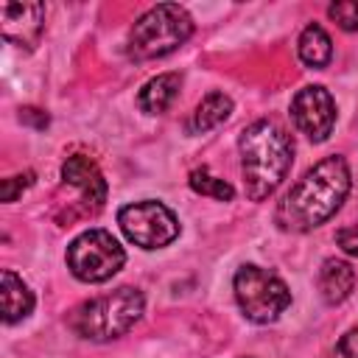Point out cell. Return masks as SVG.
<instances>
[{
  "mask_svg": "<svg viewBox=\"0 0 358 358\" xmlns=\"http://www.w3.org/2000/svg\"><path fill=\"white\" fill-rule=\"evenodd\" d=\"M350 193V168L344 157H327L313 165L277 204V224L288 232H308L324 224Z\"/></svg>",
  "mask_w": 358,
  "mask_h": 358,
  "instance_id": "1",
  "label": "cell"
},
{
  "mask_svg": "<svg viewBox=\"0 0 358 358\" xmlns=\"http://www.w3.org/2000/svg\"><path fill=\"white\" fill-rule=\"evenodd\" d=\"M238 148H241L246 196L252 201L268 199L291 171V159H294L291 137L280 126L268 120H257L241 131Z\"/></svg>",
  "mask_w": 358,
  "mask_h": 358,
  "instance_id": "2",
  "label": "cell"
},
{
  "mask_svg": "<svg viewBox=\"0 0 358 358\" xmlns=\"http://www.w3.org/2000/svg\"><path fill=\"white\" fill-rule=\"evenodd\" d=\"M143 294L131 285H120L109 294H101L70 313V327L81 338L109 341L123 336L143 316Z\"/></svg>",
  "mask_w": 358,
  "mask_h": 358,
  "instance_id": "3",
  "label": "cell"
},
{
  "mask_svg": "<svg viewBox=\"0 0 358 358\" xmlns=\"http://www.w3.org/2000/svg\"><path fill=\"white\" fill-rule=\"evenodd\" d=\"M193 34V20L179 3H159L148 8L129 31V56L137 62L159 59L176 50Z\"/></svg>",
  "mask_w": 358,
  "mask_h": 358,
  "instance_id": "4",
  "label": "cell"
},
{
  "mask_svg": "<svg viewBox=\"0 0 358 358\" xmlns=\"http://www.w3.org/2000/svg\"><path fill=\"white\" fill-rule=\"evenodd\" d=\"M235 299L249 322L268 324L291 305V291L277 274L260 266H241L235 274Z\"/></svg>",
  "mask_w": 358,
  "mask_h": 358,
  "instance_id": "5",
  "label": "cell"
},
{
  "mask_svg": "<svg viewBox=\"0 0 358 358\" xmlns=\"http://www.w3.org/2000/svg\"><path fill=\"white\" fill-rule=\"evenodd\" d=\"M126 263V252L106 229H87L67 246V268L81 282H103Z\"/></svg>",
  "mask_w": 358,
  "mask_h": 358,
  "instance_id": "6",
  "label": "cell"
},
{
  "mask_svg": "<svg viewBox=\"0 0 358 358\" xmlns=\"http://www.w3.org/2000/svg\"><path fill=\"white\" fill-rule=\"evenodd\" d=\"M117 224H120L123 235L140 249L168 246L179 235L176 215L159 201H137V204L120 207Z\"/></svg>",
  "mask_w": 358,
  "mask_h": 358,
  "instance_id": "7",
  "label": "cell"
},
{
  "mask_svg": "<svg viewBox=\"0 0 358 358\" xmlns=\"http://www.w3.org/2000/svg\"><path fill=\"white\" fill-rule=\"evenodd\" d=\"M291 117L313 143H324L336 126V103L324 87H302L291 101Z\"/></svg>",
  "mask_w": 358,
  "mask_h": 358,
  "instance_id": "8",
  "label": "cell"
},
{
  "mask_svg": "<svg viewBox=\"0 0 358 358\" xmlns=\"http://www.w3.org/2000/svg\"><path fill=\"white\" fill-rule=\"evenodd\" d=\"M62 179H64L67 187L78 190L84 213H95V210L103 207V201H106V179H103V173L98 171V165L90 157H84V154L67 157V162L62 165Z\"/></svg>",
  "mask_w": 358,
  "mask_h": 358,
  "instance_id": "9",
  "label": "cell"
},
{
  "mask_svg": "<svg viewBox=\"0 0 358 358\" xmlns=\"http://www.w3.org/2000/svg\"><path fill=\"white\" fill-rule=\"evenodd\" d=\"M3 36L22 48H34L45 28V6L42 3H3L0 6Z\"/></svg>",
  "mask_w": 358,
  "mask_h": 358,
  "instance_id": "10",
  "label": "cell"
},
{
  "mask_svg": "<svg viewBox=\"0 0 358 358\" xmlns=\"http://www.w3.org/2000/svg\"><path fill=\"white\" fill-rule=\"evenodd\" d=\"M355 288V271L350 263L327 257L319 268V294L327 305H338L344 302Z\"/></svg>",
  "mask_w": 358,
  "mask_h": 358,
  "instance_id": "11",
  "label": "cell"
},
{
  "mask_svg": "<svg viewBox=\"0 0 358 358\" xmlns=\"http://www.w3.org/2000/svg\"><path fill=\"white\" fill-rule=\"evenodd\" d=\"M0 302H3V322L6 324H14V322L25 319L34 310V294H31V288L11 268H6L0 274Z\"/></svg>",
  "mask_w": 358,
  "mask_h": 358,
  "instance_id": "12",
  "label": "cell"
},
{
  "mask_svg": "<svg viewBox=\"0 0 358 358\" xmlns=\"http://www.w3.org/2000/svg\"><path fill=\"white\" fill-rule=\"evenodd\" d=\"M179 84H182L179 73H162V76L145 81L143 90H140V95H137V106H140L143 112H148V115L165 112V109L176 101Z\"/></svg>",
  "mask_w": 358,
  "mask_h": 358,
  "instance_id": "13",
  "label": "cell"
},
{
  "mask_svg": "<svg viewBox=\"0 0 358 358\" xmlns=\"http://www.w3.org/2000/svg\"><path fill=\"white\" fill-rule=\"evenodd\" d=\"M229 112H232L229 95H224V92H210V95L196 106V112H193V117H190V131L204 134V131L215 129L218 123H224V120L229 117Z\"/></svg>",
  "mask_w": 358,
  "mask_h": 358,
  "instance_id": "14",
  "label": "cell"
},
{
  "mask_svg": "<svg viewBox=\"0 0 358 358\" xmlns=\"http://www.w3.org/2000/svg\"><path fill=\"white\" fill-rule=\"evenodd\" d=\"M333 56V45L330 36L324 34L322 25H308L299 36V59L310 67H324Z\"/></svg>",
  "mask_w": 358,
  "mask_h": 358,
  "instance_id": "15",
  "label": "cell"
},
{
  "mask_svg": "<svg viewBox=\"0 0 358 358\" xmlns=\"http://www.w3.org/2000/svg\"><path fill=\"white\" fill-rule=\"evenodd\" d=\"M190 187H193L196 193L210 196V199H218V201H232V196H235V187H232L229 182H224V179H218V176H213V173H207L204 168L190 173Z\"/></svg>",
  "mask_w": 358,
  "mask_h": 358,
  "instance_id": "16",
  "label": "cell"
},
{
  "mask_svg": "<svg viewBox=\"0 0 358 358\" xmlns=\"http://www.w3.org/2000/svg\"><path fill=\"white\" fill-rule=\"evenodd\" d=\"M330 20L338 22V28L344 31H358V3L355 0H338L327 8Z\"/></svg>",
  "mask_w": 358,
  "mask_h": 358,
  "instance_id": "17",
  "label": "cell"
},
{
  "mask_svg": "<svg viewBox=\"0 0 358 358\" xmlns=\"http://www.w3.org/2000/svg\"><path fill=\"white\" fill-rule=\"evenodd\" d=\"M336 358H358V327L347 330L336 344Z\"/></svg>",
  "mask_w": 358,
  "mask_h": 358,
  "instance_id": "18",
  "label": "cell"
},
{
  "mask_svg": "<svg viewBox=\"0 0 358 358\" xmlns=\"http://www.w3.org/2000/svg\"><path fill=\"white\" fill-rule=\"evenodd\" d=\"M31 179H34V173H22V176H8V179H3V201H14L17 193H20V187L25 190V187L31 185Z\"/></svg>",
  "mask_w": 358,
  "mask_h": 358,
  "instance_id": "19",
  "label": "cell"
},
{
  "mask_svg": "<svg viewBox=\"0 0 358 358\" xmlns=\"http://www.w3.org/2000/svg\"><path fill=\"white\" fill-rule=\"evenodd\" d=\"M336 243H338L347 255H355V257H358V227L338 229V232H336Z\"/></svg>",
  "mask_w": 358,
  "mask_h": 358,
  "instance_id": "20",
  "label": "cell"
}]
</instances>
